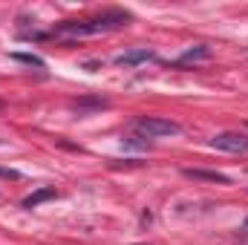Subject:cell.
Returning <instances> with one entry per match:
<instances>
[{"mask_svg":"<svg viewBox=\"0 0 248 245\" xmlns=\"http://www.w3.org/2000/svg\"><path fill=\"white\" fill-rule=\"evenodd\" d=\"M130 127H133L141 138H165V136H179V133H182V127L176 122L159 119V116H139V119H133Z\"/></svg>","mask_w":248,"mask_h":245,"instance_id":"obj_2","label":"cell"},{"mask_svg":"<svg viewBox=\"0 0 248 245\" xmlns=\"http://www.w3.org/2000/svg\"><path fill=\"white\" fill-rule=\"evenodd\" d=\"M243 234H246V237H248V219H246V222H243Z\"/></svg>","mask_w":248,"mask_h":245,"instance_id":"obj_9","label":"cell"},{"mask_svg":"<svg viewBox=\"0 0 248 245\" xmlns=\"http://www.w3.org/2000/svg\"><path fill=\"white\" fill-rule=\"evenodd\" d=\"M52 196H55V187H44V190L26 196V199H23V208H35V205H41L44 199H52Z\"/></svg>","mask_w":248,"mask_h":245,"instance_id":"obj_7","label":"cell"},{"mask_svg":"<svg viewBox=\"0 0 248 245\" xmlns=\"http://www.w3.org/2000/svg\"><path fill=\"white\" fill-rule=\"evenodd\" d=\"M130 15L127 12H119V9H110L98 17H87V20H69V23H61L58 32L61 35H75V38H84V35H101V32H113V29H122L127 26Z\"/></svg>","mask_w":248,"mask_h":245,"instance_id":"obj_1","label":"cell"},{"mask_svg":"<svg viewBox=\"0 0 248 245\" xmlns=\"http://www.w3.org/2000/svg\"><path fill=\"white\" fill-rule=\"evenodd\" d=\"M211 147L225 150V153H248V136H243V133H217L211 138Z\"/></svg>","mask_w":248,"mask_h":245,"instance_id":"obj_3","label":"cell"},{"mask_svg":"<svg viewBox=\"0 0 248 245\" xmlns=\"http://www.w3.org/2000/svg\"><path fill=\"white\" fill-rule=\"evenodd\" d=\"M12 58H17V61H23V63H32V66H44V61L35 58V55H23V52H17V55H12Z\"/></svg>","mask_w":248,"mask_h":245,"instance_id":"obj_8","label":"cell"},{"mask_svg":"<svg viewBox=\"0 0 248 245\" xmlns=\"http://www.w3.org/2000/svg\"><path fill=\"white\" fill-rule=\"evenodd\" d=\"M156 58V52L153 49H147V46H139V49H130V52H122L116 63L119 66H136V63H144V61H153Z\"/></svg>","mask_w":248,"mask_h":245,"instance_id":"obj_4","label":"cell"},{"mask_svg":"<svg viewBox=\"0 0 248 245\" xmlns=\"http://www.w3.org/2000/svg\"><path fill=\"white\" fill-rule=\"evenodd\" d=\"M208 58H211V49H208L205 44H199V46H190V49H185V52L176 58V66H190V63L208 61Z\"/></svg>","mask_w":248,"mask_h":245,"instance_id":"obj_5","label":"cell"},{"mask_svg":"<svg viewBox=\"0 0 248 245\" xmlns=\"http://www.w3.org/2000/svg\"><path fill=\"white\" fill-rule=\"evenodd\" d=\"M187 179H202V182H217V184H228V176L217 173V170H185Z\"/></svg>","mask_w":248,"mask_h":245,"instance_id":"obj_6","label":"cell"}]
</instances>
